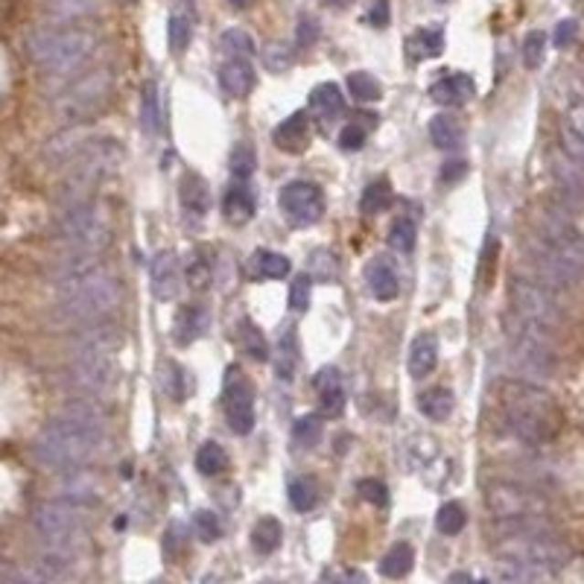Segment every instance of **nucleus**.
I'll use <instances>...</instances> for the list:
<instances>
[{
	"label": "nucleus",
	"instance_id": "obj_1",
	"mask_svg": "<svg viewBox=\"0 0 584 584\" xmlns=\"http://www.w3.org/2000/svg\"><path fill=\"white\" fill-rule=\"evenodd\" d=\"M120 304V283L100 266V258L65 254L56 269V307L62 322L91 324L106 319Z\"/></svg>",
	"mask_w": 584,
	"mask_h": 584
},
{
	"label": "nucleus",
	"instance_id": "obj_2",
	"mask_svg": "<svg viewBox=\"0 0 584 584\" xmlns=\"http://www.w3.org/2000/svg\"><path fill=\"white\" fill-rule=\"evenodd\" d=\"M106 444V418L91 403L68 407L38 432L36 459L50 471H77Z\"/></svg>",
	"mask_w": 584,
	"mask_h": 584
},
{
	"label": "nucleus",
	"instance_id": "obj_3",
	"mask_svg": "<svg viewBox=\"0 0 584 584\" xmlns=\"http://www.w3.org/2000/svg\"><path fill=\"white\" fill-rule=\"evenodd\" d=\"M532 278L552 290H570L584 278V234L564 214L552 211L529 243Z\"/></svg>",
	"mask_w": 584,
	"mask_h": 584
},
{
	"label": "nucleus",
	"instance_id": "obj_4",
	"mask_svg": "<svg viewBox=\"0 0 584 584\" xmlns=\"http://www.w3.org/2000/svg\"><path fill=\"white\" fill-rule=\"evenodd\" d=\"M497 403L508 436L520 444L544 447L561 432L564 412L547 388L526 380H503L497 386Z\"/></svg>",
	"mask_w": 584,
	"mask_h": 584
},
{
	"label": "nucleus",
	"instance_id": "obj_5",
	"mask_svg": "<svg viewBox=\"0 0 584 584\" xmlns=\"http://www.w3.org/2000/svg\"><path fill=\"white\" fill-rule=\"evenodd\" d=\"M494 552H497V579L503 581L549 579L573 561V549L556 537V532L497 537Z\"/></svg>",
	"mask_w": 584,
	"mask_h": 584
},
{
	"label": "nucleus",
	"instance_id": "obj_6",
	"mask_svg": "<svg viewBox=\"0 0 584 584\" xmlns=\"http://www.w3.org/2000/svg\"><path fill=\"white\" fill-rule=\"evenodd\" d=\"M97 50V33L77 24L38 27L27 36V56L50 77L80 70Z\"/></svg>",
	"mask_w": 584,
	"mask_h": 584
},
{
	"label": "nucleus",
	"instance_id": "obj_7",
	"mask_svg": "<svg viewBox=\"0 0 584 584\" xmlns=\"http://www.w3.org/2000/svg\"><path fill=\"white\" fill-rule=\"evenodd\" d=\"M123 348V334L114 324L91 322L85 324L77 345H73L70 380L85 395H100L114 383L117 354Z\"/></svg>",
	"mask_w": 584,
	"mask_h": 584
},
{
	"label": "nucleus",
	"instance_id": "obj_8",
	"mask_svg": "<svg viewBox=\"0 0 584 584\" xmlns=\"http://www.w3.org/2000/svg\"><path fill=\"white\" fill-rule=\"evenodd\" d=\"M111 211L91 196L73 205H62V217L56 219L53 239L62 249V254L100 258V251L111 243Z\"/></svg>",
	"mask_w": 584,
	"mask_h": 584
},
{
	"label": "nucleus",
	"instance_id": "obj_9",
	"mask_svg": "<svg viewBox=\"0 0 584 584\" xmlns=\"http://www.w3.org/2000/svg\"><path fill=\"white\" fill-rule=\"evenodd\" d=\"M120 161H123V146L111 138H88L73 158L65 164L68 178L62 185V205H73L82 199H91L94 190L106 175H111Z\"/></svg>",
	"mask_w": 584,
	"mask_h": 584
},
{
	"label": "nucleus",
	"instance_id": "obj_10",
	"mask_svg": "<svg viewBox=\"0 0 584 584\" xmlns=\"http://www.w3.org/2000/svg\"><path fill=\"white\" fill-rule=\"evenodd\" d=\"M114 88V73L109 68H97L82 73L53 100V117L62 126H82L88 117H94L109 102Z\"/></svg>",
	"mask_w": 584,
	"mask_h": 584
},
{
	"label": "nucleus",
	"instance_id": "obj_11",
	"mask_svg": "<svg viewBox=\"0 0 584 584\" xmlns=\"http://www.w3.org/2000/svg\"><path fill=\"white\" fill-rule=\"evenodd\" d=\"M508 342L517 371L526 377L547 380L556 371V354L549 348V327H541L526 319H508Z\"/></svg>",
	"mask_w": 584,
	"mask_h": 584
},
{
	"label": "nucleus",
	"instance_id": "obj_12",
	"mask_svg": "<svg viewBox=\"0 0 584 584\" xmlns=\"http://www.w3.org/2000/svg\"><path fill=\"white\" fill-rule=\"evenodd\" d=\"M508 295H512L515 313L526 322H535L541 327H556L564 316L556 290L547 287V283H541L537 278H523V275L512 278Z\"/></svg>",
	"mask_w": 584,
	"mask_h": 584
},
{
	"label": "nucleus",
	"instance_id": "obj_13",
	"mask_svg": "<svg viewBox=\"0 0 584 584\" xmlns=\"http://www.w3.org/2000/svg\"><path fill=\"white\" fill-rule=\"evenodd\" d=\"M33 529L44 544H77L85 529V505L70 500L41 503L33 512Z\"/></svg>",
	"mask_w": 584,
	"mask_h": 584
},
{
	"label": "nucleus",
	"instance_id": "obj_14",
	"mask_svg": "<svg viewBox=\"0 0 584 584\" xmlns=\"http://www.w3.org/2000/svg\"><path fill=\"white\" fill-rule=\"evenodd\" d=\"M485 503H488V512L494 515V520L549 515V503L541 491H535L529 485H520V483H508V479L488 483Z\"/></svg>",
	"mask_w": 584,
	"mask_h": 584
},
{
	"label": "nucleus",
	"instance_id": "obj_15",
	"mask_svg": "<svg viewBox=\"0 0 584 584\" xmlns=\"http://www.w3.org/2000/svg\"><path fill=\"white\" fill-rule=\"evenodd\" d=\"M222 407H226L228 427L237 432V436H249L254 427V392H251V383L239 374L237 366H228Z\"/></svg>",
	"mask_w": 584,
	"mask_h": 584
},
{
	"label": "nucleus",
	"instance_id": "obj_16",
	"mask_svg": "<svg viewBox=\"0 0 584 584\" xmlns=\"http://www.w3.org/2000/svg\"><path fill=\"white\" fill-rule=\"evenodd\" d=\"M281 207L295 226H313L324 214V193L313 182H290L281 190Z\"/></svg>",
	"mask_w": 584,
	"mask_h": 584
},
{
	"label": "nucleus",
	"instance_id": "obj_17",
	"mask_svg": "<svg viewBox=\"0 0 584 584\" xmlns=\"http://www.w3.org/2000/svg\"><path fill=\"white\" fill-rule=\"evenodd\" d=\"M552 175H556L558 205L564 207V214L576 211L584 199V170L561 149V153L552 155Z\"/></svg>",
	"mask_w": 584,
	"mask_h": 584
},
{
	"label": "nucleus",
	"instance_id": "obj_18",
	"mask_svg": "<svg viewBox=\"0 0 584 584\" xmlns=\"http://www.w3.org/2000/svg\"><path fill=\"white\" fill-rule=\"evenodd\" d=\"M149 287H153V295L158 302H173L178 295V287H182V269H178V258L170 249L158 251L153 263H149Z\"/></svg>",
	"mask_w": 584,
	"mask_h": 584
},
{
	"label": "nucleus",
	"instance_id": "obj_19",
	"mask_svg": "<svg viewBox=\"0 0 584 584\" xmlns=\"http://www.w3.org/2000/svg\"><path fill=\"white\" fill-rule=\"evenodd\" d=\"M313 386H316V395H319V412L324 418H339L345 412V386H342V371L327 366L322 368L316 377H313Z\"/></svg>",
	"mask_w": 584,
	"mask_h": 584
},
{
	"label": "nucleus",
	"instance_id": "obj_20",
	"mask_svg": "<svg viewBox=\"0 0 584 584\" xmlns=\"http://www.w3.org/2000/svg\"><path fill=\"white\" fill-rule=\"evenodd\" d=\"M254 85V68L249 56H228L219 68V88L231 100H243Z\"/></svg>",
	"mask_w": 584,
	"mask_h": 584
},
{
	"label": "nucleus",
	"instance_id": "obj_21",
	"mask_svg": "<svg viewBox=\"0 0 584 584\" xmlns=\"http://www.w3.org/2000/svg\"><path fill=\"white\" fill-rule=\"evenodd\" d=\"M473 94H476V85L468 73H451V77H441L430 88V97L436 100L439 106H465Z\"/></svg>",
	"mask_w": 584,
	"mask_h": 584
},
{
	"label": "nucleus",
	"instance_id": "obj_22",
	"mask_svg": "<svg viewBox=\"0 0 584 584\" xmlns=\"http://www.w3.org/2000/svg\"><path fill=\"white\" fill-rule=\"evenodd\" d=\"M272 141L278 149H283V153H304L307 143H310V120L304 111H295L292 117H287L283 123L275 129Z\"/></svg>",
	"mask_w": 584,
	"mask_h": 584
},
{
	"label": "nucleus",
	"instance_id": "obj_23",
	"mask_svg": "<svg viewBox=\"0 0 584 584\" xmlns=\"http://www.w3.org/2000/svg\"><path fill=\"white\" fill-rule=\"evenodd\" d=\"M368 290L377 302H395L400 292V278L395 272V266L386 258H374L368 263Z\"/></svg>",
	"mask_w": 584,
	"mask_h": 584
},
{
	"label": "nucleus",
	"instance_id": "obj_24",
	"mask_svg": "<svg viewBox=\"0 0 584 584\" xmlns=\"http://www.w3.org/2000/svg\"><path fill=\"white\" fill-rule=\"evenodd\" d=\"M436 366H439V339L432 334L415 336L412 345H409V359H407L409 374L415 380H424Z\"/></svg>",
	"mask_w": 584,
	"mask_h": 584
},
{
	"label": "nucleus",
	"instance_id": "obj_25",
	"mask_svg": "<svg viewBox=\"0 0 584 584\" xmlns=\"http://www.w3.org/2000/svg\"><path fill=\"white\" fill-rule=\"evenodd\" d=\"M207 310L202 304H185L182 310L175 313V331L173 339L178 345H190L193 339H199L207 331Z\"/></svg>",
	"mask_w": 584,
	"mask_h": 584
},
{
	"label": "nucleus",
	"instance_id": "obj_26",
	"mask_svg": "<svg viewBox=\"0 0 584 584\" xmlns=\"http://www.w3.org/2000/svg\"><path fill=\"white\" fill-rule=\"evenodd\" d=\"M254 196L249 193V187L243 182H237L226 190V196H222V217H226L228 222H234V226H243V222H249L254 217Z\"/></svg>",
	"mask_w": 584,
	"mask_h": 584
},
{
	"label": "nucleus",
	"instance_id": "obj_27",
	"mask_svg": "<svg viewBox=\"0 0 584 584\" xmlns=\"http://www.w3.org/2000/svg\"><path fill=\"white\" fill-rule=\"evenodd\" d=\"M178 196H182L185 211H190L193 217H205L207 207H211V190H207V182L199 173H185L182 185H178Z\"/></svg>",
	"mask_w": 584,
	"mask_h": 584
},
{
	"label": "nucleus",
	"instance_id": "obj_28",
	"mask_svg": "<svg viewBox=\"0 0 584 584\" xmlns=\"http://www.w3.org/2000/svg\"><path fill=\"white\" fill-rule=\"evenodd\" d=\"M193 6L190 0H182L173 12H170V24H167V38H170V50L178 56L187 50V44L193 38Z\"/></svg>",
	"mask_w": 584,
	"mask_h": 584
},
{
	"label": "nucleus",
	"instance_id": "obj_29",
	"mask_svg": "<svg viewBox=\"0 0 584 584\" xmlns=\"http://www.w3.org/2000/svg\"><path fill=\"white\" fill-rule=\"evenodd\" d=\"M97 6L100 0H48V4H44V15H48L53 24H73L94 15Z\"/></svg>",
	"mask_w": 584,
	"mask_h": 584
},
{
	"label": "nucleus",
	"instance_id": "obj_30",
	"mask_svg": "<svg viewBox=\"0 0 584 584\" xmlns=\"http://www.w3.org/2000/svg\"><path fill=\"white\" fill-rule=\"evenodd\" d=\"M272 366H275L278 377L283 383H290L295 377V371H298V336H295V331L281 334L275 354H272Z\"/></svg>",
	"mask_w": 584,
	"mask_h": 584
},
{
	"label": "nucleus",
	"instance_id": "obj_31",
	"mask_svg": "<svg viewBox=\"0 0 584 584\" xmlns=\"http://www.w3.org/2000/svg\"><path fill=\"white\" fill-rule=\"evenodd\" d=\"M456 407V398L451 388H427V392H421V398H418V409H421L430 421H447L451 418Z\"/></svg>",
	"mask_w": 584,
	"mask_h": 584
},
{
	"label": "nucleus",
	"instance_id": "obj_32",
	"mask_svg": "<svg viewBox=\"0 0 584 584\" xmlns=\"http://www.w3.org/2000/svg\"><path fill=\"white\" fill-rule=\"evenodd\" d=\"M310 109L319 111V117L334 120L342 109H345V100H342V88L336 82H322L313 88L310 94Z\"/></svg>",
	"mask_w": 584,
	"mask_h": 584
},
{
	"label": "nucleus",
	"instance_id": "obj_33",
	"mask_svg": "<svg viewBox=\"0 0 584 584\" xmlns=\"http://www.w3.org/2000/svg\"><path fill=\"white\" fill-rule=\"evenodd\" d=\"M100 497V479L94 473H77L65 483L62 500L80 503V505H91Z\"/></svg>",
	"mask_w": 584,
	"mask_h": 584
},
{
	"label": "nucleus",
	"instance_id": "obj_34",
	"mask_svg": "<svg viewBox=\"0 0 584 584\" xmlns=\"http://www.w3.org/2000/svg\"><path fill=\"white\" fill-rule=\"evenodd\" d=\"M281 537H283V526L275 517H263L258 520V526L251 529V547L254 552H260V556H272V552L281 547Z\"/></svg>",
	"mask_w": 584,
	"mask_h": 584
},
{
	"label": "nucleus",
	"instance_id": "obj_35",
	"mask_svg": "<svg viewBox=\"0 0 584 584\" xmlns=\"http://www.w3.org/2000/svg\"><path fill=\"white\" fill-rule=\"evenodd\" d=\"M415 567V549L409 544H395L380 561V573L388 579H403Z\"/></svg>",
	"mask_w": 584,
	"mask_h": 584
},
{
	"label": "nucleus",
	"instance_id": "obj_36",
	"mask_svg": "<svg viewBox=\"0 0 584 584\" xmlns=\"http://www.w3.org/2000/svg\"><path fill=\"white\" fill-rule=\"evenodd\" d=\"M409 56L412 58H430V56H441L444 50V33L441 29H415L407 41Z\"/></svg>",
	"mask_w": 584,
	"mask_h": 584
},
{
	"label": "nucleus",
	"instance_id": "obj_37",
	"mask_svg": "<svg viewBox=\"0 0 584 584\" xmlns=\"http://www.w3.org/2000/svg\"><path fill=\"white\" fill-rule=\"evenodd\" d=\"M430 141L439 149H456L462 143V126L453 117L447 114H436L430 120Z\"/></svg>",
	"mask_w": 584,
	"mask_h": 584
},
{
	"label": "nucleus",
	"instance_id": "obj_38",
	"mask_svg": "<svg viewBox=\"0 0 584 584\" xmlns=\"http://www.w3.org/2000/svg\"><path fill=\"white\" fill-rule=\"evenodd\" d=\"M237 336H239V345H243V351L258 359V363H266L269 359V345H266V336L260 334V327L254 324L251 319H243L237 327Z\"/></svg>",
	"mask_w": 584,
	"mask_h": 584
},
{
	"label": "nucleus",
	"instance_id": "obj_39",
	"mask_svg": "<svg viewBox=\"0 0 584 584\" xmlns=\"http://www.w3.org/2000/svg\"><path fill=\"white\" fill-rule=\"evenodd\" d=\"M141 123L146 134H158L161 132V94L155 82L143 85V97H141Z\"/></svg>",
	"mask_w": 584,
	"mask_h": 584
},
{
	"label": "nucleus",
	"instance_id": "obj_40",
	"mask_svg": "<svg viewBox=\"0 0 584 584\" xmlns=\"http://www.w3.org/2000/svg\"><path fill=\"white\" fill-rule=\"evenodd\" d=\"M254 269H258L260 278H272V281H281L290 275V258H283L281 251H269V249H260L254 251Z\"/></svg>",
	"mask_w": 584,
	"mask_h": 584
},
{
	"label": "nucleus",
	"instance_id": "obj_41",
	"mask_svg": "<svg viewBox=\"0 0 584 584\" xmlns=\"http://www.w3.org/2000/svg\"><path fill=\"white\" fill-rule=\"evenodd\" d=\"M322 439V415L319 412H310L295 418L292 424V441L302 447V451H310V447H316Z\"/></svg>",
	"mask_w": 584,
	"mask_h": 584
},
{
	"label": "nucleus",
	"instance_id": "obj_42",
	"mask_svg": "<svg viewBox=\"0 0 584 584\" xmlns=\"http://www.w3.org/2000/svg\"><path fill=\"white\" fill-rule=\"evenodd\" d=\"M392 199V185L386 182V178H377V182H371L363 196H359V211L363 214H380L383 207Z\"/></svg>",
	"mask_w": 584,
	"mask_h": 584
},
{
	"label": "nucleus",
	"instance_id": "obj_43",
	"mask_svg": "<svg viewBox=\"0 0 584 584\" xmlns=\"http://www.w3.org/2000/svg\"><path fill=\"white\" fill-rule=\"evenodd\" d=\"M226 462H228L226 451H222L217 441H207V444L199 447V453H196V471L202 476H217L222 468H226Z\"/></svg>",
	"mask_w": 584,
	"mask_h": 584
},
{
	"label": "nucleus",
	"instance_id": "obj_44",
	"mask_svg": "<svg viewBox=\"0 0 584 584\" xmlns=\"http://www.w3.org/2000/svg\"><path fill=\"white\" fill-rule=\"evenodd\" d=\"M465 523H468V515H465V505L462 503H444L436 515V526H439L441 535H459L462 529H465Z\"/></svg>",
	"mask_w": 584,
	"mask_h": 584
},
{
	"label": "nucleus",
	"instance_id": "obj_45",
	"mask_svg": "<svg viewBox=\"0 0 584 584\" xmlns=\"http://www.w3.org/2000/svg\"><path fill=\"white\" fill-rule=\"evenodd\" d=\"M348 91H351L354 100H359V102H377V100L383 97L380 82L374 80L371 73H366V70L351 73V77H348Z\"/></svg>",
	"mask_w": 584,
	"mask_h": 584
},
{
	"label": "nucleus",
	"instance_id": "obj_46",
	"mask_svg": "<svg viewBox=\"0 0 584 584\" xmlns=\"http://www.w3.org/2000/svg\"><path fill=\"white\" fill-rule=\"evenodd\" d=\"M316 500H319V491L313 479L302 476V479H295V483H290V503L295 512H313Z\"/></svg>",
	"mask_w": 584,
	"mask_h": 584
},
{
	"label": "nucleus",
	"instance_id": "obj_47",
	"mask_svg": "<svg viewBox=\"0 0 584 584\" xmlns=\"http://www.w3.org/2000/svg\"><path fill=\"white\" fill-rule=\"evenodd\" d=\"M388 246L400 254H409L415 249V222L407 217H398L388 228Z\"/></svg>",
	"mask_w": 584,
	"mask_h": 584
},
{
	"label": "nucleus",
	"instance_id": "obj_48",
	"mask_svg": "<svg viewBox=\"0 0 584 584\" xmlns=\"http://www.w3.org/2000/svg\"><path fill=\"white\" fill-rule=\"evenodd\" d=\"M254 161H258V155H254V146L251 143H237L231 149L228 170H231V175L237 178V182H246V178L254 173Z\"/></svg>",
	"mask_w": 584,
	"mask_h": 584
},
{
	"label": "nucleus",
	"instance_id": "obj_49",
	"mask_svg": "<svg viewBox=\"0 0 584 584\" xmlns=\"http://www.w3.org/2000/svg\"><path fill=\"white\" fill-rule=\"evenodd\" d=\"M544 53H547V36L541 33V29H532V33L523 38V65H526L529 70L541 68Z\"/></svg>",
	"mask_w": 584,
	"mask_h": 584
},
{
	"label": "nucleus",
	"instance_id": "obj_50",
	"mask_svg": "<svg viewBox=\"0 0 584 584\" xmlns=\"http://www.w3.org/2000/svg\"><path fill=\"white\" fill-rule=\"evenodd\" d=\"M222 50L228 56H254V38L246 33V29H228L222 33Z\"/></svg>",
	"mask_w": 584,
	"mask_h": 584
},
{
	"label": "nucleus",
	"instance_id": "obj_51",
	"mask_svg": "<svg viewBox=\"0 0 584 584\" xmlns=\"http://www.w3.org/2000/svg\"><path fill=\"white\" fill-rule=\"evenodd\" d=\"M214 272H211V260L202 258V254H196V258L190 260L187 272H185V281L190 283L193 290H205L207 283H211Z\"/></svg>",
	"mask_w": 584,
	"mask_h": 584
},
{
	"label": "nucleus",
	"instance_id": "obj_52",
	"mask_svg": "<svg viewBox=\"0 0 584 584\" xmlns=\"http://www.w3.org/2000/svg\"><path fill=\"white\" fill-rule=\"evenodd\" d=\"M310 292H313L310 275H295V281L290 283V307L295 313H304L310 307Z\"/></svg>",
	"mask_w": 584,
	"mask_h": 584
},
{
	"label": "nucleus",
	"instance_id": "obj_53",
	"mask_svg": "<svg viewBox=\"0 0 584 584\" xmlns=\"http://www.w3.org/2000/svg\"><path fill=\"white\" fill-rule=\"evenodd\" d=\"M564 126L576 132L579 138L584 141V94L573 97L570 102H567V111H564Z\"/></svg>",
	"mask_w": 584,
	"mask_h": 584
},
{
	"label": "nucleus",
	"instance_id": "obj_54",
	"mask_svg": "<svg viewBox=\"0 0 584 584\" xmlns=\"http://www.w3.org/2000/svg\"><path fill=\"white\" fill-rule=\"evenodd\" d=\"M193 526H196V535L202 537L205 544H214L219 537V520L214 512H196L193 517Z\"/></svg>",
	"mask_w": 584,
	"mask_h": 584
},
{
	"label": "nucleus",
	"instance_id": "obj_55",
	"mask_svg": "<svg viewBox=\"0 0 584 584\" xmlns=\"http://www.w3.org/2000/svg\"><path fill=\"white\" fill-rule=\"evenodd\" d=\"M356 488H359V497L374 503V505H386L388 503V488L380 483V479H363Z\"/></svg>",
	"mask_w": 584,
	"mask_h": 584
},
{
	"label": "nucleus",
	"instance_id": "obj_56",
	"mask_svg": "<svg viewBox=\"0 0 584 584\" xmlns=\"http://www.w3.org/2000/svg\"><path fill=\"white\" fill-rule=\"evenodd\" d=\"M363 143H366V129L359 123H348L339 132V146L345 149V153H356V149H363Z\"/></svg>",
	"mask_w": 584,
	"mask_h": 584
},
{
	"label": "nucleus",
	"instance_id": "obj_57",
	"mask_svg": "<svg viewBox=\"0 0 584 584\" xmlns=\"http://www.w3.org/2000/svg\"><path fill=\"white\" fill-rule=\"evenodd\" d=\"M561 143H564V153L570 155L579 164V167L584 170V141L579 138V134L570 132L567 126H561Z\"/></svg>",
	"mask_w": 584,
	"mask_h": 584
},
{
	"label": "nucleus",
	"instance_id": "obj_58",
	"mask_svg": "<svg viewBox=\"0 0 584 584\" xmlns=\"http://www.w3.org/2000/svg\"><path fill=\"white\" fill-rule=\"evenodd\" d=\"M576 36H579V24L570 21V18L561 21V24L556 27V48H570Z\"/></svg>",
	"mask_w": 584,
	"mask_h": 584
},
{
	"label": "nucleus",
	"instance_id": "obj_59",
	"mask_svg": "<svg viewBox=\"0 0 584 584\" xmlns=\"http://www.w3.org/2000/svg\"><path fill=\"white\" fill-rule=\"evenodd\" d=\"M366 21L371 27H386L388 24V0H374V6L368 9Z\"/></svg>",
	"mask_w": 584,
	"mask_h": 584
},
{
	"label": "nucleus",
	"instance_id": "obj_60",
	"mask_svg": "<svg viewBox=\"0 0 584 584\" xmlns=\"http://www.w3.org/2000/svg\"><path fill=\"white\" fill-rule=\"evenodd\" d=\"M468 173V164L465 161H444V167H441V182H447V185H453V182H459L462 175Z\"/></svg>",
	"mask_w": 584,
	"mask_h": 584
},
{
	"label": "nucleus",
	"instance_id": "obj_61",
	"mask_svg": "<svg viewBox=\"0 0 584 584\" xmlns=\"http://www.w3.org/2000/svg\"><path fill=\"white\" fill-rule=\"evenodd\" d=\"M316 36H319V24H313L310 15H304L302 24H298V44L307 48V44H313V38H316Z\"/></svg>",
	"mask_w": 584,
	"mask_h": 584
},
{
	"label": "nucleus",
	"instance_id": "obj_62",
	"mask_svg": "<svg viewBox=\"0 0 584 584\" xmlns=\"http://www.w3.org/2000/svg\"><path fill=\"white\" fill-rule=\"evenodd\" d=\"M228 4H231V6H237V9H243V6H249V4H251V0H228Z\"/></svg>",
	"mask_w": 584,
	"mask_h": 584
},
{
	"label": "nucleus",
	"instance_id": "obj_63",
	"mask_svg": "<svg viewBox=\"0 0 584 584\" xmlns=\"http://www.w3.org/2000/svg\"><path fill=\"white\" fill-rule=\"evenodd\" d=\"M334 4H339V6H348V4H351V0H334Z\"/></svg>",
	"mask_w": 584,
	"mask_h": 584
}]
</instances>
